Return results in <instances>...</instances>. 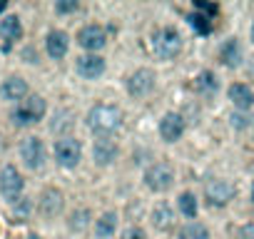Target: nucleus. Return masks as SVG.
<instances>
[{
  "label": "nucleus",
  "instance_id": "nucleus-22",
  "mask_svg": "<svg viewBox=\"0 0 254 239\" xmlns=\"http://www.w3.org/2000/svg\"><path fill=\"white\" fill-rule=\"evenodd\" d=\"M217 88H220V83H217V77H214V72H209V70H202L197 77H195V90L197 92H202V95H214L217 92Z\"/></svg>",
  "mask_w": 254,
  "mask_h": 239
},
{
  "label": "nucleus",
  "instance_id": "nucleus-13",
  "mask_svg": "<svg viewBox=\"0 0 254 239\" xmlns=\"http://www.w3.org/2000/svg\"><path fill=\"white\" fill-rule=\"evenodd\" d=\"M62 205H65L62 192L55 189V187H50V189H45V192L40 194V214H43L45 219L57 217V214L62 212Z\"/></svg>",
  "mask_w": 254,
  "mask_h": 239
},
{
  "label": "nucleus",
  "instance_id": "nucleus-4",
  "mask_svg": "<svg viewBox=\"0 0 254 239\" xmlns=\"http://www.w3.org/2000/svg\"><path fill=\"white\" fill-rule=\"evenodd\" d=\"M55 159H57V165L65 167V170L78 167L80 159H83V145H80V140H75V137H60L55 142Z\"/></svg>",
  "mask_w": 254,
  "mask_h": 239
},
{
  "label": "nucleus",
  "instance_id": "nucleus-28",
  "mask_svg": "<svg viewBox=\"0 0 254 239\" xmlns=\"http://www.w3.org/2000/svg\"><path fill=\"white\" fill-rule=\"evenodd\" d=\"M78 10V0H57L55 3V13L67 15V13H75Z\"/></svg>",
  "mask_w": 254,
  "mask_h": 239
},
{
  "label": "nucleus",
  "instance_id": "nucleus-7",
  "mask_svg": "<svg viewBox=\"0 0 254 239\" xmlns=\"http://www.w3.org/2000/svg\"><path fill=\"white\" fill-rule=\"evenodd\" d=\"M155 72L147 70V67H140L135 70L130 77H127V92L135 97V100H142V97H147L152 90H155Z\"/></svg>",
  "mask_w": 254,
  "mask_h": 239
},
{
  "label": "nucleus",
  "instance_id": "nucleus-2",
  "mask_svg": "<svg viewBox=\"0 0 254 239\" xmlns=\"http://www.w3.org/2000/svg\"><path fill=\"white\" fill-rule=\"evenodd\" d=\"M179 50H182V35H179L177 28L165 25L152 35V53L160 60H172L179 55Z\"/></svg>",
  "mask_w": 254,
  "mask_h": 239
},
{
  "label": "nucleus",
  "instance_id": "nucleus-12",
  "mask_svg": "<svg viewBox=\"0 0 254 239\" xmlns=\"http://www.w3.org/2000/svg\"><path fill=\"white\" fill-rule=\"evenodd\" d=\"M75 70H78V75L85 77V80H97V77L105 72V60H102L100 55L87 53V55L75 58Z\"/></svg>",
  "mask_w": 254,
  "mask_h": 239
},
{
  "label": "nucleus",
  "instance_id": "nucleus-34",
  "mask_svg": "<svg viewBox=\"0 0 254 239\" xmlns=\"http://www.w3.org/2000/svg\"><path fill=\"white\" fill-rule=\"evenodd\" d=\"M5 5H8V3H0V13H3V10H5Z\"/></svg>",
  "mask_w": 254,
  "mask_h": 239
},
{
  "label": "nucleus",
  "instance_id": "nucleus-11",
  "mask_svg": "<svg viewBox=\"0 0 254 239\" xmlns=\"http://www.w3.org/2000/svg\"><path fill=\"white\" fill-rule=\"evenodd\" d=\"M182 135H185V120H182V115L167 112V115L160 120V137H162L165 142H177Z\"/></svg>",
  "mask_w": 254,
  "mask_h": 239
},
{
  "label": "nucleus",
  "instance_id": "nucleus-8",
  "mask_svg": "<svg viewBox=\"0 0 254 239\" xmlns=\"http://www.w3.org/2000/svg\"><path fill=\"white\" fill-rule=\"evenodd\" d=\"M23 187H25V182L13 165H5L0 170V192H3V197L8 202H13V205L18 202L20 194H23Z\"/></svg>",
  "mask_w": 254,
  "mask_h": 239
},
{
  "label": "nucleus",
  "instance_id": "nucleus-18",
  "mask_svg": "<svg viewBox=\"0 0 254 239\" xmlns=\"http://www.w3.org/2000/svg\"><path fill=\"white\" fill-rule=\"evenodd\" d=\"M227 95H229L232 105L239 107V110H249V107H254V92H252L247 85H242V83H234V85L227 90Z\"/></svg>",
  "mask_w": 254,
  "mask_h": 239
},
{
  "label": "nucleus",
  "instance_id": "nucleus-14",
  "mask_svg": "<svg viewBox=\"0 0 254 239\" xmlns=\"http://www.w3.org/2000/svg\"><path fill=\"white\" fill-rule=\"evenodd\" d=\"M92 157H95V162L102 165V167L113 165L115 157H117V145L110 137H97L95 145H92Z\"/></svg>",
  "mask_w": 254,
  "mask_h": 239
},
{
  "label": "nucleus",
  "instance_id": "nucleus-21",
  "mask_svg": "<svg viewBox=\"0 0 254 239\" xmlns=\"http://www.w3.org/2000/svg\"><path fill=\"white\" fill-rule=\"evenodd\" d=\"M220 60L227 65V67H237L239 62H242V48H239V43L234 37H229L227 43L222 45V50H220Z\"/></svg>",
  "mask_w": 254,
  "mask_h": 239
},
{
  "label": "nucleus",
  "instance_id": "nucleus-1",
  "mask_svg": "<svg viewBox=\"0 0 254 239\" xmlns=\"http://www.w3.org/2000/svg\"><path fill=\"white\" fill-rule=\"evenodd\" d=\"M85 122H87L90 132H95L100 137H107V135H113L122 127V110L115 107V105H95L87 112Z\"/></svg>",
  "mask_w": 254,
  "mask_h": 239
},
{
  "label": "nucleus",
  "instance_id": "nucleus-32",
  "mask_svg": "<svg viewBox=\"0 0 254 239\" xmlns=\"http://www.w3.org/2000/svg\"><path fill=\"white\" fill-rule=\"evenodd\" d=\"M242 239H254V222L242 227Z\"/></svg>",
  "mask_w": 254,
  "mask_h": 239
},
{
  "label": "nucleus",
  "instance_id": "nucleus-24",
  "mask_svg": "<svg viewBox=\"0 0 254 239\" xmlns=\"http://www.w3.org/2000/svg\"><path fill=\"white\" fill-rule=\"evenodd\" d=\"M177 205H179V212H182L185 217H190V219H195V217H197V212H199L197 197H195L192 192H182V194H179Z\"/></svg>",
  "mask_w": 254,
  "mask_h": 239
},
{
  "label": "nucleus",
  "instance_id": "nucleus-25",
  "mask_svg": "<svg viewBox=\"0 0 254 239\" xmlns=\"http://www.w3.org/2000/svg\"><path fill=\"white\" fill-rule=\"evenodd\" d=\"M70 229H75V232H83L90 227V209H78V212H72L70 214Z\"/></svg>",
  "mask_w": 254,
  "mask_h": 239
},
{
  "label": "nucleus",
  "instance_id": "nucleus-16",
  "mask_svg": "<svg viewBox=\"0 0 254 239\" xmlns=\"http://www.w3.org/2000/svg\"><path fill=\"white\" fill-rule=\"evenodd\" d=\"M0 97L8 102H23L28 97V83L23 77H8L3 85H0Z\"/></svg>",
  "mask_w": 254,
  "mask_h": 239
},
{
  "label": "nucleus",
  "instance_id": "nucleus-6",
  "mask_svg": "<svg viewBox=\"0 0 254 239\" xmlns=\"http://www.w3.org/2000/svg\"><path fill=\"white\" fill-rule=\"evenodd\" d=\"M234 194H237V189L227 179H209L204 184V199H207L209 207H225V205H229L232 199H234Z\"/></svg>",
  "mask_w": 254,
  "mask_h": 239
},
{
  "label": "nucleus",
  "instance_id": "nucleus-5",
  "mask_svg": "<svg viewBox=\"0 0 254 239\" xmlns=\"http://www.w3.org/2000/svg\"><path fill=\"white\" fill-rule=\"evenodd\" d=\"M144 184L152 192H167L174 184V167L169 162H155L144 172Z\"/></svg>",
  "mask_w": 254,
  "mask_h": 239
},
{
  "label": "nucleus",
  "instance_id": "nucleus-36",
  "mask_svg": "<svg viewBox=\"0 0 254 239\" xmlns=\"http://www.w3.org/2000/svg\"><path fill=\"white\" fill-rule=\"evenodd\" d=\"M252 199H254V184H252Z\"/></svg>",
  "mask_w": 254,
  "mask_h": 239
},
{
  "label": "nucleus",
  "instance_id": "nucleus-17",
  "mask_svg": "<svg viewBox=\"0 0 254 239\" xmlns=\"http://www.w3.org/2000/svg\"><path fill=\"white\" fill-rule=\"evenodd\" d=\"M150 219H152L155 229L169 232V229L174 227V209H172V207H169L167 202H160V205H155V209H152Z\"/></svg>",
  "mask_w": 254,
  "mask_h": 239
},
{
  "label": "nucleus",
  "instance_id": "nucleus-26",
  "mask_svg": "<svg viewBox=\"0 0 254 239\" xmlns=\"http://www.w3.org/2000/svg\"><path fill=\"white\" fill-rule=\"evenodd\" d=\"M187 20H190V25L199 32V35H207L209 30H212V23H209V18L207 15H199V13H190L187 15Z\"/></svg>",
  "mask_w": 254,
  "mask_h": 239
},
{
  "label": "nucleus",
  "instance_id": "nucleus-10",
  "mask_svg": "<svg viewBox=\"0 0 254 239\" xmlns=\"http://www.w3.org/2000/svg\"><path fill=\"white\" fill-rule=\"evenodd\" d=\"M78 45L92 55H97V50H102L107 45V32L102 25H85L80 32H78Z\"/></svg>",
  "mask_w": 254,
  "mask_h": 239
},
{
  "label": "nucleus",
  "instance_id": "nucleus-30",
  "mask_svg": "<svg viewBox=\"0 0 254 239\" xmlns=\"http://www.w3.org/2000/svg\"><path fill=\"white\" fill-rule=\"evenodd\" d=\"M195 8H199V10H204L207 15H217V10H220V8H217V5H212V3H204V0H195Z\"/></svg>",
  "mask_w": 254,
  "mask_h": 239
},
{
  "label": "nucleus",
  "instance_id": "nucleus-23",
  "mask_svg": "<svg viewBox=\"0 0 254 239\" xmlns=\"http://www.w3.org/2000/svg\"><path fill=\"white\" fill-rule=\"evenodd\" d=\"M177 239H209V229L202 222H187L182 229H179Z\"/></svg>",
  "mask_w": 254,
  "mask_h": 239
},
{
  "label": "nucleus",
  "instance_id": "nucleus-27",
  "mask_svg": "<svg viewBox=\"0 0 254 239\" xmlns=\"http://www.w3.org/2000/svg\"><path fill=\"white\" fill-rule=\"evenodd\" d=\"M30 199H25V197H20L18 202H15V209H13V217L18 219V222H25L28 219V214H30Z\"/></svg>",
  "mask_w": 254,
  "mask_h": 239
},
{
  "label": "nucleus",
  "instance_id": "nucleus-15",
  "mask_svg": "<svg viewBox=\"0 0 254 239\" xmlns=\"http://www.w3.org/2000/svg\"><path fill=\"white\" fill-rule=\"evenodd\" d=\"M67 48H70V37L67 32L62 30H50L48 32V40H45V50L53 60H62L67 55Z\"/></svg>",
  "mask_w": 254,
  "mask_h": 239
},
{
  "label": "nucleus",
  "instance_id": "nucleus-20",
  "mask_svg": "<svg viewBox=\"0 0 254 239\" xmlns=\"http://www.w3.org/2000/svg\"><path fill=\"white\" fill-rule=\"evenodd\" d=\"M117 229V214L115 212H105L97 222H95V237L97 239H110Z\"/></svg>",
  "mask_w": 254,
  "mask_h": 239
},
{
  "label": "nucleus",
  "instance_id": "nucleus-31",
  "mask_svg": "<svg viewBox=\"0 0 254 239\" xmlns=\"http://www.w3.org/2000/svg\"><path fill=\"white\" fill-rule=\"evenodd\" d=\"M232 125H234L237 130L249 127V117H247V115H232Z\"/></svg>",
  "mask_w": 254,
  "mask_h": 239
},
{
  "label": "nucleus",
  "instance_id": "nucleus-19",
  "mask_svg": "<svg viewBox=\"0 0 254 239\" xmlns=\"http://www.w3.org/2000/svg\"><path fill=\"white\" fill-rule=\"evenodd\" d=\"M0 35H3L8 43H13V40H20V37H23L20 18H18V15H5V18H0Z\"/></svg>",
  "mask_w": 254,
  "mask_h": 239
},
{
  "label": "nucleus",
  "instance_id": "nucleus-29",
  "mask_svg": "<svg viewBox=\"0 0 254 239\" xmlns=\"http://www.w3.org/2000/svg\"><path fill=\"white\" fill-rule=\"evenodd\" d=\"M122 239H147V234H144L140 227H130L122 232Z\"/></svg>",
  "mask_w": 254,
  "mask_h": 239
},
{
  "label": "nucleus",
  "instance_id": "nucleus-3",
  "mask_svg": "<svg viewBox=\"0 0 254 239\" xmlns=\"http://www.w3.org/2000/svg\"><path fill=\"white\" fill-rule=\"evenodd\" d=\"M48 112V105L40 95H28L23 102H18V107L13 110V122L18 127H28V125H35L40 122Z\"/></svg>",
  "mask_w": 254,
  "mask_h": 239
},
{
  "label": "nucleus",
  "instance_id": "nucleus-9",
  "mask_svg": "<svg viewBox=\"0 0 254 239\" xmlns=\"http://www.w3.org/2000/svg\"><path fill=\"white\" fill-rule=\"evenodd\" d=\"M20 157L28 170H40L45 165V145L40 137H25L20 145Z\"/></svg>",
  "mask_w": 254,
  "mask_h": 239
},
{
  "label": "nucleus",
  "instance_id": "nucleus-33",
  "mask_svg": "<svg viewBox=\"0 0 254 239\" xmlns=\"http://www.w3.org/2000/svg\"><path fill=\"white\" fill-rule=\"evenodd\" d=\"M28 239H43V237H38V234H30Z\"/></svg>",
  "mask_w": 254,
  "mask_h": 239
},
{
  "label": "nucleus",
  "instance_id": "nucleus-35",
  "mask_svg": "<svg viewBox=\"0 0 254 239\" xmlns=\"http://www.w3.org/2000/svg\"><path fill=\"white\" fill-rule=\"evenodd\" d=\"M252 40H254V23H252Z\"/></svg>",
  "mask_w": 254,
  "mask_h": 239
}]
</instances>
